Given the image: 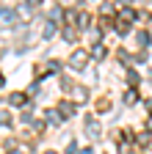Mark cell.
<instances>
[{
    "label": "cell",
    "instance_id": "2",
    "mask_svg": "<svg viewBox=\"0 0 152 154\" xmlns=\"http://www.w3.org/2000/svg\"><path fill=\"white\" fill-rule=\"evenodd\" d=\"M3 19H6V25H8V22H11V19H14V14H11L8 8H3Z\"/></svg>",
    "mask_w": 152,
    "mask_h": 154
},
{
    "label": "cell",
    "instance_id": "1",
    "mask_svg": "<svg viewBox=\"0 0 152 154\" xmlns=\"http://www.w3.org/2000/svg\"><path fill=\"white\" fill-rule=\"evenodd\" d=\"M83 61H86V55H83V52H80V55H78V52H75V55H72V63H75V66H80Z\"/></svg>",
    "mask_w": 152,
    "mask_h": 154
}]
</instances>
